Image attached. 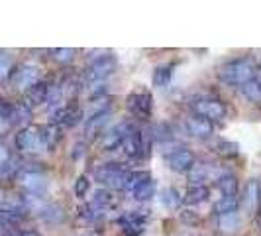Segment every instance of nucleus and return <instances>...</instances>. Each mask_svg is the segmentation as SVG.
Here are the masks:
<instances>
[{"instance_id": "obj_44", "label": "nucleus", "mask_w": 261, "mask_h": 236, "mask_svg": "<svg viewBox=\"0 0 261 236\" xmlns=\"http://www.w3.org/2000/svg\"><path fill=\"white\" fill-rule=\"evenodd\" d=\"M259 226H261V221H259Z\"/></svg>"}, {"instance_id": "obj_28", "label": "nucleus", "mask_w": 261, "mask_h": 236, "mask_svg": "<svg viewBox=\"0 0 261 236\" xmlns=\"http://www.w3.org/2000/svg\"><path fill=\"white\" fill-rule=\"evenodd\" d=\"M159 203H161V207H165V209H179V205L183 203V195H181L175 187H167L165 191H161Z\"/></svg>"}, {"instance_id": "obj_30", "label": "nucleus", "mask_w": 261, "mask_h": 236, "mask_svg": "<svg viewBox=\"0 0 261 236\" xmlns=\"http://www.w3.org/2000/svg\"><path fill=\"white\" fill-rule=\"evenodd\" d=\"M240 207V197L238 195H224L220 201L214 203V215H226V213H234Z\"/></svg>"}, {"instance_id": "obj_25", "label": "nucleus", "mask_w": 261, "mask_h": 236, "mask_svg": "<svg viewBox=\"0 0 261 236\" xmlns=\"http://www.w3.org/2000/svg\"><path fill=\"white\" fill-rule=\"evenodd\" d=\"M38 215H39V219H41V221L51 223V224L63 223V219H65L63 209H61L59 205H53V203H45V205L38 210Z\"/></svg>"}, {"instance_id": "obj_14", "label": "nucleus", "mask_w": 261, "mask_h": 236, "mask_svg": "<svg viewBox=\"0 0 261 236\" xmlns=\"http://www.w3.org/2000/svg\"><path fill=\"white\" fill-rule=\"evenodd\" d=\"M226 171L218 168V163L212 161H196L195 168L189 171V179L193 185H206V181H218Z\"/></svg>"}, {"instance_id": "obj_17", "label": "nucleus", "mask_w": 261, "mask_h": 236, "mask_svg": "<svg viewBox=\"0 0 261 236\" xmlns=\"http://www.w3.org/2000/svg\"><path fill=\"white\" fill-rule=\"evenodd\" d=\"M49 89H51V85H49L47 81H41V79H39L36 85H32V87L26 91V95H24V103H26L28 106H32V108H36V106L47 103Z\"/></svg>"}, {"instance_id": "obj_15", "label": "nucleus", "mask_w": 261, "mask_h": 236, "mask_svg": "<svg viewBox=\"0 0 261 236\" xmlns=\"http://www.w3.org/2000/svg\"><path fill=\"white\" fill-rule=\"evenodd\" d=\"M39 75H41V69L36 63H24V65H20L16 71L10 73V81H12V85L16 89L26 92L32 85L38 83Z\"/></svg>"}, {"instance_id": "obj_42", "label": "nucleus", "mask_w": 261, "mask_h": 236, "mask_svg": "<svg viewBox=\"0 0 261 236\" xmlns=\"http://www.w3.org/2000/svg\"><path fill=\"white\" fill-rule=\"evenodd\" d=\"M8 195H10V193H8V191H6V189H4V187H0V207H2V205H4V201H6V199H8Z\"/></svg>"}, {"instance_id": "obj_9", "label": "nucleus", "mask_w": 261, "mask_h": 236, "mask_svg": "<svg viewBox=\"0 0 261 236\" xmlns=\"http://www.w3.org/2000/svg\"><path fill=\"white\" fill-rule=\"evenodd\" d=\"M120 150L132 159H142V157L149 156V140H147V136L144 132L136 128L130 136H126V140L122 142Z\"/></svg>"}, {"instance_id": "obj_23", "label": "nucleus", "mask_w": 261, "mask_h": 236, "mask_svg": "<svg viewBox=\"0 0 261 236\" xmlns=\"http://www.w3.org/2000/svg\"><path fill=\"white\" fill-rule=\"evenodd\" d=\"M32 114H34V108L28 106L24 101H18V103H14V108H12V124L14 126L26 128V126H30Z\"/></svg>"}, {"instance_id": "obj_20", "label": "nucleus", "mask_w": 261, "mask_h": 236, "mask_svg": "<svg viewBox=\"0 0 261 236\" xmlns=\"http://www.w3.org/2000/svg\"><path fill=\"white\" fill-rule=\"evenodd\" d=\"M210 197V189L206 185H189L183 193V203L189 207H195V205H202L206 203Z\"/></svg>"}, {"instance_id": "obj_33", "label": "nucleus", "mask_w": 261, "mask_h": 236, "mask_svg": "<svg viewBox=\"0 0 261 236\" xmlns=\"http://www.w3.org/2000/svg\"><path fill=\"white\" fill-rule=\"evenodd\" d=\"M41 128H43V138H45L47 150H53L61 142V128L55 126V124H47V126H41Z\"/></svg>"}, {"instance_id": "obj_2", "label": "nucleus", "mask_w": 261, "mask_h": 236, "mask_svg": "<svg viewBox=\"0 0 261 236\" xmlns=\"http://www.w3.org/2000/svg\"><path fill=\"white\" fill-rule=\"evenodd\" d=\"M128 177H130V171L126 170V168H122L120 163H114V161L102 163L100 168L94 170V179L102 185L105 189H108V191L126 189Z\"/></svg>"}, {"instance_id": "obj_11", "label": "nucleus", "mask_w": 261, "mask_h": 236, "mask_svg": "<svg viewBox=\"0 0 261 236\" xmlns=\"http://www.w3.org/2000/svg\"><path fill=\"white\" fill-rule=\"evenodd\" d=\"M85 118V110L81 106L73 105H59L53 108L51 112V124L59 126V128H73Z\"/></svg>"}, {"instance_id": "obj_6", "label": "nucleus", "mask_w": 261, "mask_h": 236, "mask_svg": "<svg viewBox=\"0 0 261 236\" xmlns=\"http://www.w3.org/2000/svg\"><path fill=\"white\" fill-rule=\"evenodd\" d=\"M134 130H136V122L134 120H122L120 124L112 126L110 130H106L100 136V150L102 152L118 150L122 146V142L126 140V136H130Z\"/></svg>"}, {"instance_id": "obj_21", "label": "nucleus", "mask_w": 261, "mask_h": 236, "mask_svg": "<svg viewBox=\"0 0 261 236\" xmlns=\"http://www.w3.org/2000/svg\"><path fill=\"white\" fill-rule=\"evenodd\" d=\"M175 73V63H161L153 69V75H151V83L157 89H165L169 87L171 79Z\"/></svg>"}, {"instance_id": "obj_13", "label": "nucleus", "mask_w": 261, "mask_h": 236, "mask_svg": "<svg viewBox=\"0 0 261 236\" xmlns=\"http://www.w3.org/2000/svg\"><path fill=\"white\" fill-rule=\"evenodd\" d=\"M14 177H16L18 185L26 191L28 195L41 197L47 191V183H49V181H47L45 173H26V171H18Z\"/></svg>"}, {"instance_id": "obj_18", "label": "nucleus", "mask_w": 261, "mask_h": 236, "mask_svg": "<svg viewBox=\"0 0 261 236\" xmlns=\"http://www.w3.org/2000/svg\"><path fill=\"white\" fill-rule=\"evenodd\" d=\"M110 118H112V108L105 110L96 116H92L87 120V126H85V134H87V140H94V138H100L105 134V128L110 124Z\"/></svg>"}, {"instance_id": "obj_26", "label": "nucleus", "mask_w": 261, "mask_h": 236, "mask_svg": "<svg viewBox=\"0 0 261 236\" xmlns=\"http://www.w3.org/2000/svg\"><path fill=\"white\" fill-rule=\"evenodd\" d=\"M112 108V97H98V99H91V103L87 106V110H85V118L89 120V118L96 116V114H100V112H105V110H110Z\"/></svg>"}, {"instance_id": "obj_10", "label": "nucleus", "mask_w": 261, "mask_h": 236, "mask_svg": "<svg viewBox=\"0 0 261 236\" xmlns=\"http://www.w3.org/2000/svg\"><path fill=\"white\" fill-rule=\"evenodd\" d=\"M240 207L248 217H253L255 213H259L261 207V181L257 179H249L246 181L244 189H242V197H240Z\"/></svg>"}, {"instance_id": "obj_31", "label": "nucleus", "mask_w": 261, "mask_h": 236, "mask_svg": "<svg viewBox=\"0 0 261 236\" xmlns=\"http://www.w3.org/2000/svg\"><path fill=\"white\" fill-rule=\"evenodd\" d=\"M218 189L222 191V195H238V189H240V181L234 173H224L222 177L216 181Z\"/></svg>"}, {"instance_id": "obj_24", "label": "nucleus", "mask_w": 261, "mask_h": 236, "mask_svg": "<svg viewBox=\"0 0 261 236\" xmlns=\"http://www.w3.org/2000/svg\"><path fill=\"white\" fill-rule=\"evenodd\" d=\"M212 150L220 157H236L240 154V146L236 144L234 140H230V138H214Z\"/></svg>"}, {"instance_id": "obj_3", "label": "nucleus", "mask_w": 261, "mask_h": 236, "mask_svg": "<svg viewBox=\"0 0 261 236\" xmlns=\"http://www.w3.org/2000/svg\"><path fill=\"white\" fill-rule=\"evenodd\" d=\"M16 148L22 154H30V156L47 152V144H45V138H43V128L34 126V124H30L26 128H20V132L16 134Z\"/></svg>"}, {"instance_id": "obj_43", "label": "nucleus", "mask_w": 261, "mask_h": 236, "mask_svg": "<svg viewBox=\"0 0 261 236\" xmlns=\"http://www.w3.org/2000/svg\"><path fill=\"white\" fill-rule=\"evenodd\" d=\"M83 236H89V234H83Z\"/></svg>"}, {"instance_id": "obj_5", "label": "nucleus", "mask_w": 261, "mask_h": 236, "mask_svg": "<svg viewBox=\"0 0 261 236\" xmlns=\"http://www.w3.org/2000/svg\"><path fill=\"white\" fill-rule=\"evenodd\" d=\"M191 108H193V114L206 118L212 124L214 122H220V120H224V118L228 116V106L224 105L222 101L212 99V97L196 99V101L191 103Z\"/></svg>"}, {"instance_id": "obj_7", "label": "nucleus", "mask_w": 261, "mask_h": 236, "mask_svg": "<svg viewBox=\"0 0 261 236\" xmlns=\"http://www.w3.org/2000/svg\"><path fill=\"white\" fill-rule=\"evenodd\" d=\"M196 156L193 154V150L185 148V146H177L175 150H169L165 154V166L175 173H189L195 168Z\"/></svg>"}, {"instance_id": "obj_29", "label": "nucleus", "mask_w": 261, "mask_h": 236, "mask_svg": "<svg viewBox=\"0 0 261 236\" xmlns=\"http://www.w3.org/2000/svg\"><path fill=\"white\" fill-rule=\"evenodd\" d=\"M79 215H81V219H85V221H89V223H100V221L106 219V210L100 209V207H96V205H92V203L83 205V207L79 209Z\"/></svg>"}, {"instance_id": "obj_34", "label": "nucleus", "mask_w": 261, "mask_h": 236, "mask_svg": "<svg viewBox=\"0 0 261 236\" xmlns=\"http://www.w3.org/2000/svg\"><path fill=\"white\" fill-rule=\"evenodd\" d=\"M51 55L57 63L67 65V63H71L75 59V50H71V48H57V50H51Z\"/></svg>"}, {"instance_id": "obj_40", "label": "nucleus", "mask_w": 261, "mask_h": 236, "mask_svg": "<svg viewBox=\"0 0 261 236\" xmlns=\"http://www.w3.org/2000/svg\"><path fill=\"white\" fill-rule=\"evenodd\" d=\"M12 108L14 103L0 99V120H12Z\"/></svg>"}, {"instance_id": "obj_36", "label": "nucleus", "mask_w": 261, "mask_h": 236, "mask_svg": "<svg viewBox=\"0 0 261 236\" xmlns=\"http://www.w3.org/2000/svg\"><path fill=\"white\" fill-rule=\"evenodd\" d=\"M10 73H12V59L8 53L0 52V81L8 79Z\"/></svg>"}, {"instance_id": "obj_12", "label": "nucleus", "mask_w": 261, "mask_h": 236, "mask_svg": "<svg viewBox=\"0 0 261 236\" xmlns=\"http://www.w3.org/2000/svg\"><path fill=\"white\" fill-rule=\"evenodd\" d=\"M145 221H147V215L142 210H128L116 219V223L122 226L124 236H142L145 232Z\"/></svg>"}, {"instance_id": "obj_32", "label": "nucleus", "mask_w": 261, "mask_h": 236, "mask_svg": "<svg viewBox=\"0 0 261 236\" xmlns=\"http://www.w3.org/2000/svg\"><path fill=\"white\" fill-rule=\"evenodd\" d=\"M240 92L248 99L249 103H261V83H257L255 79L246 83V85H242Z\"/></svg>"}, {"instance_id": "obj_19", "label": "nucleus", "mask_w": 261, "mask_h": 236, "mask_svg": "<svg viewBox=\"0 0 261 236\" xmlns=\"http://www.w3.org/2000/svg\"><path fill=\"white\" fill-rule=\"evenodd\" d=\"M240 226H242V217H240L238 210H234V213H226V215H218V217H216V228H218V232L224 236L236 234V232L240 230Z\"/></svg>"}, {"instance_id": "obj_39", "label": "nucleus", "mask_w": 261, "mask_h": 236, "mask_svg": "<svg viewBox=\"0 0 261 236\" xmlns=\"http://www.w3.org/2000/svg\"><path fill=\"white\" fill-rule=\"evenodd\" d=\"M181 221H183L185 224L195 226V224L200 223V217H198V213H195V210L183 209V210H181Z\"/></svg>"}, {"instance_id": "obj_38", "label": "nucleus", "mask_w": 261, "mask_h": 236, "mask_svg": "<svg viewBox=\"0 0 261 236\" xmlns=\"http://www.w3.org/2000/svg\"><path fill=\"white\" fill-rule=\"evenodd\" d=\"M87 150H89L87 142H75V144L71 146V152H69V156H71L73 159H75V161H77V159H81V157L87 154Z\"/></svg>"}, {"instance_id": "obj_8", "label": "nucleus", "mask_w": 261, "mask_h": 236, "mask_svg": "<svg viewBox=\"0 0 261 236\" xmlns=\"http://www.w3.org/2000/svg\"><path fill=\"white\" fill-rule=\"evenodd\" d=\"M126 106L130 110V114L134 118H142V120H147V118L153 114V97L149 91H132L126 99Z\"/></svg>"}, {"instance_id": "obj_41", "label": "nucleus", "mask_w": 261, "mask_h": 236, "mask_svg": "<svg viewBox=\"0 0 261 236\" xmlns=\"http://www.w3.org/2000/svg\"><path fill=\"white\" fill-rule=\"evenodd\" d=\"M10 161V152H8V148L0 142V166H4V163H8Z\"/></svg>"}, {"instance_id": "obj_1", "label": "nucleus", "mask_w": 261, "mask_h": 236, "mask_svg": "<svg viewBox=\"0 0 261 236\" xmlns=\"http://www.w3.org/2000/svg\"><path fill=\"white\" fill-rule=\"evenodd\" d=\"M255 73H257V67L251 57H236V59H230L224 65H220L218 79L230 87H242L249 81H253Z\"/></svg>"}, {"instance_id": "obj_4", "label": "nucleus", "mask_w": 261, "mask_h": 236, "mask_svg": "<svg viewBox=\"0 0 261 236\" xmlns=\"http://www.w3.org/2000/svg\"><path fill=\"white\" fill-rule=\"evenodd\" d=\"M118 67V59L116 55L112 53H102L98 57H94L89 67L85 69V81L87 85L89 83H94V81H105L106 77H110Z\"/></svg>"}, {"instance_id": "obj_16", "label": "nucleus", "mask_w": 261, "mask_h": 236, "mask_svg": "<svg viewBox=\"0 0 261 236\" xmlns=\"http://www.w3.org/2000/svg\"><path fill=\"white\" fill-rule=\"evenodd\" d=\"M185 126H187V132L191 136H195L198 140H206V138H212L214 136V124L202 116H196V114H191V116L185 120Z\"/></svg>"}, {"instance_id": "obj_22", "label": "nucleus", "mask_w": 261, "mask_h": 236, "mask_svg": "<svg viewBox=\"0 0 261 236\" xmlns=\"http://www.w3.org/2000/svg\"><path fill=\"white\" fill-rule=\"evenodd\" d=\"M155 191H157V183L155 179L149 175L147 179H144L140 185H136L134 189H132L130 193L132 197L136 199V201H140V203H144V201H149V199H153L155 197Z\"/></svg>"}, {"instance_id": "obj_27", "label": "nucleus", "mask_w": 261, "mask_h": 236, "mask_svg": "<svg viewBox=\"0 0 261 236\" xmlns=\"http://www.w3.org/2000/svg\"><path fill=\"white\" fill-rule=\"evenodd\" d=\"M91 203L92 205H96V207H100V209H105L106 213H108V210L116 205V197H114L112 191H108V189H105V187H100V189L94 191Z\"/></svg>"}, {"instance_id": "obj_35", "label": "nucleus", "mask_w": 261, "mask_h": 236, "mask_svg": "<svg viewBox=\"0 0 261 236\" xmlns=\"http://www.w3.org/2000/svg\"><path fill=\"white\" fill-rule=\"evenodd\" d=\"M73 191H75V195L79 199H85V197L89 195V191H91V179L87 175H79L75 185H73Z\"/></svg>"}, {"instance_id": "obj_37", "label": "nucleus", "mask_w": 261, "mask_h": 236, "mask_svg": "<svg viewBox=\"0 0 261 236\" xmlns=\"http://www.w3.org/2000/svg\"><path fill=\"white\" fill-rule=\"evenodd\" d=\"M2 236H41V232L36 228H8Z\"/></svg>"}]
</instances>
